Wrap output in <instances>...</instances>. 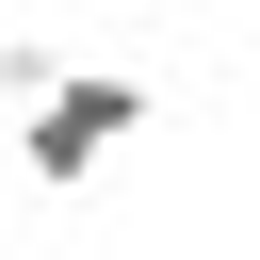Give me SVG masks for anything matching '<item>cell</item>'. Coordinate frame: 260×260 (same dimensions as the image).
Instances as JSON below:
<instances>
[{"label": "cell", "mask_w": 260, "mask_h": 260, "mask_svg": "<svg viewBox=\"0 0 260 260\" xmlns=\"http://www.w3.org/2000/svg\"><path fill=\"white\" fill-rule=\"evenodd\" d=\"M130 130H146V81H130V65H65V81L32 98V130H16V162H32L49 195H81V179H98V162H114Z\"/></svg>", "instance_id": "cell-1"}, {"label": "cell", "mask_w": 260, "mask_h": 260, "mask_svg": "<svg viewBox=\"0 0 260 260\" xmlns=\"http://www.w3.org/2000/svg\"><path fill=\"white\" fill-rule=\"evenodd\" d=\"M49 81H65V49H49V32H0V98H16V114H32V98H49Z\"/></svg>", "instance_id": "cell-2"}]
</instances>
